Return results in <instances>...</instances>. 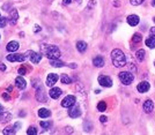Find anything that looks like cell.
<instances>
[{"mask_svg": "<svg viewBox=\"0 0 155 135\" xmlns=\"http://www.w3.org/2000/svg\"><path fill=\"white\" fill-rule=\"evenodd\" d=\"M145 56H146L145 50H139V51L136 52V58H137L139 61H144V60H145Z\"/></svg>", "mask_w": 155, "mask_h": 135, "instance_id": "cell-23", "label": "cell"}, {"mask_svg": "<svg viewBox=\"0 0 155 135\" xmlns=\"http://www.w3.org/2000/svg\"><path fill=\"white\" fill-rule=\"evenodd\" d=\"M2 112H5V111H3V106H2L1 104H0V114H1Z\"/></svg>", "mask_w": 155, "mask_h": 135, "instance_id": "cell-42", "label": "cell"}, {"mask_svg": "<svg viewBox=\"0 0 155 135\" xmlns=\"http://www.w3.org/2000/svg\"><path fill=\"white\" fill-rule=\"evenodd\" d=\"M50 65L52 67H64L65 66V62L60 61L59 59H53V60H50Z\"/></svg>", "mask_w": 155, "mask_h": 135, "instance_id": "cell-22", "label": "cell"}, {"mask_svg": "<svg viewBox=\"0 0 155 135\" xmlns=\"http://www.w3.org/2000/svg\"><path fill=\"white\" fill-rule=\"evenodd\" d=\"M93 64H94V66H96V67H100V68L103 67V66H104V59H103V57L98 56V57L94 58Z\"/></svg>", "mask_w": 155, "mask_h": 135, "instance_id": "cell-19", "label": "cell"}, {"mask_svg": "<svg viewBox=\"0 0 155 135\" xmlns=\"http://www.w3.org/2000/svg\"><path fill=\"white\" fill-rule=\"evenodd\" d=\"M69 116H70L71 118H78V117H80V116H81L80 108H79L78 105H73V106H71V108H70V110H69Z\"/></svg>", "mask_w": 155, "mask_h": 135, "instance_id": "cell-10", "label": "cell"}, {"mask_svg": "<svg viewBox=\"0 0 155 135\" xmlns=\"http://www.w3.org/2000/svg\"><path fill=\"white\" fill-rule=\"evenodd\" d=\"M19 43L17 42H15V40H12V42H9L8 44H7V46H6V50L8 51V52H15V51H17L19 50Z\"/></svg>", "mask_w": 155, "mask_h": 135, "instance_id": "cell-14", "label": "cell"}, {"mask_svg": "<svg viewBox=\"0 0 155 135\" xmlns=\"http://www.w3.org/2000/svg\"><path fill=\"white\" fill-rule=\"evenodd\" d=\"M19 74H21V75H26V74H27V69H26V67H20V68H19Z\"/></svg>", "mask_w": 155, "mask_h": 135, "instance_id": "cell-34", "label": "cell"}, {"mask_svg": "<svg viewBox=\"0 0 155 135\" xmlns=\"http://www.w3.org/2000/svg\"><path fill=\"white\" fill-rule=\"evenodd\" d=\"M143 108H144V111H145L146 113H151V112L154 110V103H153L151 99H147V101H145Z\"/></svg>", "mask_w": 155, "mask_h": 135, "instance_id": "cell-13", "label": "cell"}, {"mask_svg": "<svg viewBox=\"0 0 155 135\" xmlns=\"http://www.w3.org/2000/svg\"><path fill=\"white\" fill-rule=\"evenodd\" d=\"M36 99L41 103H45L46 102V96H45V91L43 89V87H38L36 89Z\"/></svg>", "mask_w": 155, "mask_h": 135, "instance_id": "cell-8", "label": "cell"}, {"mask_svg": "<svg viewBox=\"0 0 155 135\" xmlns=\"http://www.w3.org/2000/svg\"><path fill=\"white\" fill-rule=\"evenodd\" d=\"M70 67H71V68H77V65H75V64H71Z\"/></svg>", "mask_w": 155, "mask_h": 135, "instance_id": "cell-43", "label": "cell"}, {"mask_svg": "<svg viewBox=\"0 0 155 135\" xmlns=\"http://www.w3.org/2000/svg\"><path fill=\"white\" fill-rule=\"evenodd\" d=\"M12 119V114L9 113V112H2L1 114H0V123L1 124H6V123H8L9 120Z\"/></svg>", "mask_w": 155, "mask_h": 135, "instance_id": "cell-18", "label": "cell"}, {"mask_svg": "<svg viewBox=\"0 0 155 135\" xmlns=\"http://www.w3.org/2000/svg\"><path fill=\"white\" fill-rule=\"evenodd\" d=\"M146 45L151 49H154L155 47V36H151L149 38L146 39Z\"/></svg>", "mask_w": 155, "mask_h": 135, "instance_id": "cell-25", "label": "cell"}, {"mask_svg": "<svg viewBox=\"0 0 155 135\" xmlns=\"http://www.w3.org/2000/svg\"><path fill=\"white\" fill-rule=\"evenodd\" d=\"M60 81H62V83H64V84H70V83H72L71 77H69V75H66V74H63V75L60 76Z\"/></svg>", "mask_w": 155, "mask_h": 135, "instance_id": "cell-26", "label": "cell"}, {"mask_svg": "<svg viewBox=\"0 0 155 135\" xmlns=\"http://www.w3.org/2000/svg\"><path fill=\"white\" fill-rule=\"evenodd\" d=\"M118 76H119L120 82H122L123 84H125V86L131 84V83L133 82V80H134L133 74H132V73H130V72H120Z\"/></svg>", "mask_w": 155, "mask_h": 135, "instance_id": "cell-3", "label": "cell"}, {"mask_svg": "<svg viewBox=\"0 0 155 135\" xmlns=\"http://www.w3.org/2000/svg\"><path fill=\"white\" fill-rule=\"evenodd\" d=\"M63 2H64V5H70L72 2V0H63Z\"/></svg>", "mask_w": 155, "mask_h": 135, "instance_id": "cell-39", "label": "cell"}, {"mask_svg": "<svg viewBox=\"0 0 155 135\" xmlns=\"http://www.w3.org/2000/svg\"><path fill=\"white\" fill-rule=\"evenodd\" d=\"M17 19H19V13H17V10H16L15 8H12V10L9 12V23H10V25L16 24Z\"/></svg>", "mask_w": 155, "mask_h": 135, "instance_id": "cell-11", "label": "cell"}, {"mask_svg": "<svg viewBox=\"0 0 155 135\" xmlns=\"http://www.w3.org/2000/svg\"><path fill=\"white\" fill-rule=\"evenodd\" d=\"M15 84L20 90H23L26 88V86H27V82L22 76H19V77L15 79Z\"/></svg>", "mask_w": 155, "mask_h": 135, "instance_id": "cell-15", "label": "cell"}, {"mask_svg": "<svg viewBox=\"0 0 155 135\" xmlns=\"http://www.w3.org/2000/svg\"><path fill=\"white\" fill-rule=\"evenodd\" d=\"M127 23L131 25V27H136L138 23H139V16L138 15H130L127 17Z\"/></svg>", "mask_w": 155, "mask_h": 135, "instance_id": "cell-16", "label": "cell"}, {"mask_svg": "<svg viewBox=\"0 0 155 135\" xmlns=\"http://www.w3.org/2000/svg\"><path fill=\"white\" fill-rule=\"evenodd\" d=\"M7 60L8 61H12V62H15V61H19V62H23L26 60V54H17V53H10L7 56Z\"/></svg>", "mask_w": 155, "mask_h": 135, "instance_id": "cell-6", "label": "cell"}, {"mask_svg": "<svg viewBox=\"0 0 155 135\" xmlns=\"http://www.w3.org/2000/svg\"><path fill=\"white\" fill-rule=\"evenodd\" d=\"M39 125H41L42 128H44V130H49V128L52 126V121H51V120H48V121H41Z\"/></svg>", "mask_w": 155, "mask_h": 135, "instance_id": "cell-27", "label": "cell"}, {"mask_svg": "<svg viewBox=\"0 0 155 135\" xmlns=\"http://www.w3.org/2000/svg\"><path fill=\"white\" fill-rule=\"evenodd\" d=\"M15 132H16L15 126H9V127H7V128H5V130L2 131V133L5 135H13V134H15Z\"/></svg>", "mask_w": 155, "mask_h": 135, "instance_id": "cell-24", "label": "cell"}, {"mask_svg": "<svg viewBox=\"0 0 155 135\" xmlns=\"http://www.w3.org/2000/svg\"><path fill=\"white\" fill-rule=\"evenodd\" d=\"M41 53L44 54L50 60L59 59L62 56L60 50L56 45H50V44H42L41 45Z\"/></svg>", "mask_w": 155, "mask_h": 135, "instance_id": "cell-1", "label": "cell"}, {"mask_svg": "<svg viewBox=\"0 0 155 135\" xmlns=\"http://www.w3.org/2000/svg\"><path fill=\"white\" fill-rule=\"evenodd\" d=\"M31 82H33V87H34V88L37 89L38 87H41V81H39L38 79H34Z\"/></svg>", "mask_w": 155, "mask_h": 135, "instance_id": "cell-31", "label": "cell"}, {"mask_svg": "<svg viewBox=\"0 0 155 135\" xmlns=\"http://www.w3.org/2000/svg\"><path fill=\"white\" fill-rule=\"evenodd\" d=\"M7 24V17H1L0 16V28H5Z\"/></svg>", "mask_w": 155, "mask_h": 135, "instance_id": "cell-32", "label": "cell"}, {"mask_svg": "<svg viewBox=\"0 0 155 135\" xmlns=\"http://www.w3.org/2000/svg\"><path fill=\"white\" fill-rule=\"evenodd\" d=\"M98 83L102 86V87H105V88H110L112 86V80L107 76V75H100L98 76Z\"/></svg>", "mask_w": 155, "mask_h": 135, "instance_id": "cell-7", "label": "cell"}, {"mask_svg": "<svg viewBox=\"0 0 155 135\" xmlns=\"http://www.w3.org/2000/svg\"><path fill=\"white\" fill-rule=\"evenodd\" d=\"M149 88H151L149 83H148L147 81H143V82H140V83L138 84V87H137V90H138L139 93L144 94V93H147V91L149 90Z\"/></svg>", "mask_w": 155, "mask_h": 135, "instance_id": "cell-12", "label": "cell"}, {"mask_svg": "<svg viewBox=\"0 0 155 135\" xmlns=\"http://www.w3.org/2000/svg\"><path fill=\"white\" fill-rule=\"evenodd\" d=\"M2 97H3L6 101H9V99H10V97H9V95H8L7 93H3V94H2Z\"/></svg>", "mask_w": 155, "mask_h": 135, "instance_id": "cell-35", "label": "cell"}, {"mask_svg": "<svg viewBox=\"0 0 155 135\" xmlns=\"http://www.w3.org/2000/svg\"><path fill=\"white\" fill-rule=\"evenodd\" d=\"M0 38H1V36H0Z\"/></svg>", "mask_w": 155, "mask_h": 135, "instance_id": "cell-49", "label": "cell"}, {"mask_svg": "<svg viewBox=\"0 0 155 135\" xmlns=\"http://www.w3.org/2000/svg\"><path fill=\"white\" fill-rule=\"evenodd\" d=\"M0 71H6V66L5 65H0Z\"/></svg>", "mask_w": 155, "mask_h": 135, "instance_id": "cell-40", "label": "cell"}, {"mask_svg": "<svg viewBox=\"0 0 155 135\" xmlns=\"http://www.w3.org/2000/svg\"><path fill=\"white\" fill-rule=\"evenodd\" d=\"M154 22H155V17H154Z\"/></svg>", "mask_w": 155, "mask_h": 135, "instance_id": "cell-47", "label": "cell"}, {"mask_svg": "<svg viewBox=\"0 0 155 135\" xmlns=\"http://www.w3.org/2000/svg\"><path fill=\"white\" fill-rule=\"evenodd\" d=\"M132 40H133L134 43H140V42L143 40V37H141V35H140L139 32H137V34H134V35H133Z\"/></svg>", "mask_w": 155, "mask_h": 135, "instance_id": "cell-29", "label": "cell"}, {"mask_svg": "<svg viewBox=\"0 0 155 135\" xmlns=\"http://www.w3.org/2000/svg\"><path fill=\"white\" fill-rule=\"evenodd\" d=\"M97 110L100 111V112H104L105 110H107V104H105V102H100L98 104H97Z\"/></svg>", "mask_w": 155, "mask_h": 135, "instance_id": "cell-28", "label": "cell"}, {"mask_svg": "<svg viewBox=\"0 0 155 135\" xmlns=\"http://www.w3.org/2000/svg\"><path fill=\"white\" fill-rule=\"evenodd\" d=\"M50 97L51 98H53V99H57V98H59V96L62 95V89H59V88H52L51 90H50Z\"/></svg>", "mask_w": 155, "mask_h": 135, "instance_id": "cell-17", "label": "cell"}, {"mask_svg": "<svg viewBox=\"0 0 155 135\" xmlns=\"http://www.w3.org/2000/svg\"><path fill=\"white\" fill-rule=\"evenodd\" d=\"M58 75L57 74H55V73H50L49 75H48V77H46V86L48 87H53L55 86V83L58 81Z\"/></svg>", "mask_w": 155, "mask_h": 135, "instance_id": "cell-9", "label": "cell"}, {"mask_svg": "<svg viewBox=\"0 0 155 135\" xmlns=\"http://www.w3.org/2000/svg\"><path fill=\"white\" fill-rule=\"evenodd\" d=\"M152 5H153V6L155 7V0H153V1H152Z\"/></svg>", "mask_w": 155, "mask_h": 135, "instance_id": "cell-46", "label": "cell"}, {"mask_svg": "<svg viewBox=\"0 0 155 135\" xmlns=\"http://www.w3.org/2000/svg\"><path fill=\"white\" fill-rule=\"evenodd\" d=\"M27 134L28 135H37V130H36V127H34V126L29 127L28 131H27Z\"/></svg>", "mask_w": 155, "mask_h": 135, "instance_id": "cell-30", "label": "cell"}, {"mask_svg": "<svg viewBox=\"0 0 155 135\" xmlns=\"http://www.w3.org/2000/svg\"><path fill=\"white\" fill-rule=\"evenodd\" d=\"M38 116L41 118H48L51 116V112L48 110V109H39L38 110Z\"/></svg>", "mask_w": 155, "mask_h": 135, "instance_id": "cell-20", "label": "cell"}, {"mask_svg": "<svg viewBox=\"0 0 155 135\" xmlns=\"http://www.w3.org/2000/svg\"><path fill=\"white\" fill-rule=\"evenodd\" d=\"M26 56L29 58V60L33 62V64H38L42 59V56L41 53H37L35 51H27L26 52Z\"/></svg>", "mask_w": 155, "mask_h": 135, "instance_id": "cell-4", "label": "cell"}, {"mask_svg": "<svg viewBox=\"0 0 155 135\" xmlns=\"http://www.w3.org/2000/svg\"><path fill=\"white\" fill-rule=\"evenodd\" d=\"M65 132L66 133H73V128L72 127H66L65 128Z\"/></svg>", "mask_w": 155, "mask_h": 135, "instance_id": "cell-37", "label": "cell"}, {"mask_svg": "<svg viewBox=\"0 0 155 135\" xmlns=\"http://www.w3.org/2000/svg\"><path fill=\"white\" fill-rule=\"evenodd\" d=\"M22 116H26V113L24 112H20V117H22Z\"/></svg>", "mask_w": 155, "mask_h": 135, "instance_id": "cell-45", "label": "cell"}, {"mask_svg": "<svg viewBox=\"0 0 155 135\" xmlns=\"http://www.w3.org/2000/svg\"><path fill=\"white\" fill-rule=\"evenodd\" d=\"M77 49L79 52H84L86 50H87V43L86 42H82V40H80V42H78L77 43Z\"/></svg>", "mask_w": 155, "mask_h": 135, "instance_id": "cell-21", "label": "cell"}, {"mask_svg": "<svg viewBox=\"0 0 155 135\" xmlns=\"http://www.w3.org/2000/svg\"><path fill=\"white\" fill-rule=\"evenodd\" d=\"M151 35H152V36L154 35V36H155V27H154V28H152V29H151Z\"/></svg>", "mask_w": 155, "mask_h": 135, "instance_id": "cell-41", "label": "cell"}, {"mask_svg": "<svg viewBox=\"0 0 155 135\" xmlns=\"http://www.w3.org/2000/svg\"><path fill=\"white\" fill-rule=\"evenodd\" d=\"M154 66H155V62H154Z\"/></svg>", "mask_w": 155, "mask_h": 135, "instance_id": "cell-48", "label": "cell"}, {"mask_svg": "<svg viewBox=\"0 0 155 135\" xmlns=\"http://www.w3.org/2000/svg\"><path fill=\"white\" fill-rule=\"evenodd\" d=\"M144 1H145V0H130L131 5H133V6H139V5H141Z\"/></svg>", "mask_w": 155, "mask_h": 135, "instance_id": "cell-33", "label": "cell"}, {"mask_svg": "<svg viewBox=\"0 0 155 135\" xmlns=\"http://www.w3.org/2000/svg\"><path fill=\"white\" fill-rule=\"evenodd\" d=\"M41 29H42V28H41L38 24H36V25H35V29H34V31H35V32H38Z\"/></svg>", "mask_w": 155, "mask_h": 135, "instance_id": "cell-38", "label": "cell"}, {"mask_svg": "<svg viewBox=\"0 0 155 135\" xmlns=\"http://www.w3.org/2000/svg\"><path fill=\"white\" fill-rule=\"evenodd\" d=\"M107 120H108V118H107V117H104V116H102V117L100 118V121H101V123H103V124H104V123H107Z\"/></svg>", "mask_w": 155, "mask_h": 135, "instance_id": "cell-36", "label": "cell"}, {"mask_svg": "<svg viewBox=\"0 0 155 135\" xmlns=\"http://www.w3.org/2000/svg\"><path fill=\"white\" fill-rule=\"evenodd\" d=\"M75 102H77V98L74 97V96H72V95H69V96H66L63 101H62V106L63 108H71V106H73V105H75Z\"/></svg>", "mask_w": 155, "mask_h": 135, "instance_id": "cell-5", "label": "cell"}, {"mask_svg": "<svg viewBox=\"0 0 155 135\" xmlns=\"http://www.w3.org/2000/svg\"><path fill=\"white\" fill-rule=\"evenodd\" d=\"M111 60H112V64L115 67H124L126 65V57L125 54L123 53L122 50L119 49H115L112 52H111Z\"/></svg>", "mask_w": 155, "mask_h": 135, "instance_id": "cell-2", "label": "cell"}, {"mask_svg": "<svg viewBox=\"0 0 155 135\" xmlns=\"http://www.w3.org/2000/svg\"><path fill=\"white\" fill-rule=\"evenodd\" d=\"M113 5H115V6H119V5H120V3H119V2H118V1H116V2H113Z\"/></svg>", "mask_w": 155, "mask_h": 135, "instance_id": "cell-44", "label": "cell"}]
</instances>
